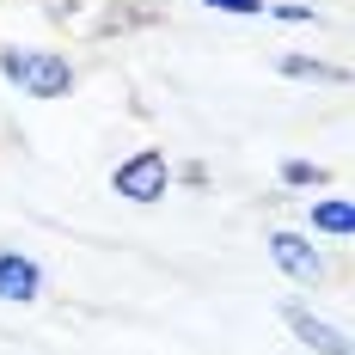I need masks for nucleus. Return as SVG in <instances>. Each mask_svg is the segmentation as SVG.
<instances>
[{
	"label": "nucleus",
	"instance_id": "7",
	"mask_svg": "<svg viewBox=\"0 0 355 355\" xmlns=\"http://www.w3.org/2000/svg\"><path fill=\"white\" fill-rule=\"evenodd\" d=\"M313 233H324V239H349L355 233L349 202H319V209H313Z\"/></svg>",
	"mask_w": 355,
	"mask_h": 355
},
{
	"label": "nucleus",
	"instance_id": "10",
	"mask_svg": "<svg viewBox=\"0 0 355 355\" xmlns=\"http://www.w3.org/2000/svg\"><path fill=\"white\" fill-rule=\"evenodd\" d=\"M270 19H282V25H319V12L313 6H300V0H288V6H263Z\"/></svg>",
	"mask_w": 355,
	"mask_h": 355
},
{
	"label": "nucleus",
	"instance_id": "5",
	"mask_svg": "<svg viewBox=\"0 0 355 355\" xmlns=\"http://www.w3.org/2000/svg\"><path fill=\"white\" fill-rule=\"evenodd\" d=\"M37 294H43V270H37L31 257H19V251L0 245V300H19V306H31Z\"/></svg>",
	"mask_w": 355,
	"mask_h": 355
},
{
	"label": "nucleus",
	"instance_id": "2",
	"mask_svg": "<svg viewBox=\"0 0 355 355\" xmlns=\"http://www.w3.org/2000/svg\"><path fill=\"white\" fill-rule=\"evenodd\" d=\"M110 190L123 196V202H159L166 190H172V159L159 153V147H135L129 159H116V172H110Z\"/></svg>",
	"mask_w": 355,
	"mask_h": 355
},
{
	"label": "nucleus",
	"instance_id": "8",
	"mask_svg": "<svg viewBox=\"0 0 355 355\" xmlns=\"http://www.w3.org/2000/svg\"><path fill=\"white\" fill-rule=\"evenodd\" d=\"M282 184H288V190H313V184H324V166H313V159H288Z\"/></svg>",
	"mask_w": 355,
	"mask_h": 355
},
{
	"label": "nucleus",
	"instance_id": "6",
	"mask_svg": "<svg viewBox=\"0 0 355 355\" xmlns=\"http://www.w3.org/2000/svg\"><path fill=\"white\" fill-rule=\"evenodd\" d=\"M276 68H282L288 80H331V86H343V80H349L343 68H331V62H319V55H282Z\"/></svg>",
	"mask_w": 355,
	"mask_h": 355
},
{
	"label": "nucleus",
	"instance_id": "1",
	"mask_svg": "<svg viewBox=\"0 0 355 355\" xmlns=\"http://www.w3.org/2000/svg\"><path fill=\"white\" fill-rule=\"evenodd\" d=\"M0 73H6L25 98H43V105H49V98H68L73 80H80L62 49H19V43L0 49Z\"/></svg>",
	"mask_w": 355,
	"mask_h": 355
},
{
	"label": "nucleus",
	"instance_id": "4",
	"mask_svg": "<svg viewBox=\"0 0 355 355\" xmlns=\"http://www.w3.org/2000/svg\"><path fill=\"white\" fill-rule=\"evenodd\" d=\"M282 319H288V331H294V337H300V343H306L313 355H355V349H349V337H343L337 324H324L319 313H306L300 300H288V306H282Z\"/></svg>",
	"mask_w": 355,
	"mask_h": 355
},
{
	"label": "nucleus",
	"instance_id": "3",
	"mask_svg": "<svg viewBox=\"0 0 355 355\" xmlns=\"http://www.w3.org/2000/svg\"><path fill=\"white\" fill-rule=\"evenodd\" d=\"M270 263L282 270L288 282H300V288H313V282H324V251L306 239V233H270Z\"/></svg>",
	"mask_w": 355,
	"mask_h": 355
},
{
	"label": "nucleus",
	"instance_id": "9",
	"mask_svg": "<svg viewBox=\"0 0 355 355\" xmlns=\"http://www.w3.org/2000/svg\"><path fill=\"white\" fill-rule=\"evenodd\" d=\"M209 12H227V19H263L270 0H202Z\"/></svg>",
	"mask_w": 355,
	"mask_h": 355
}]
</instances>
